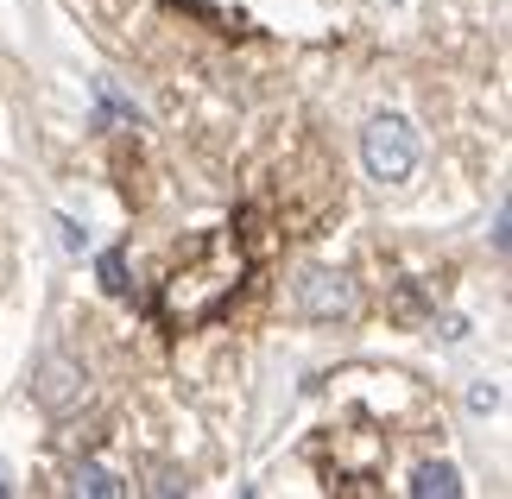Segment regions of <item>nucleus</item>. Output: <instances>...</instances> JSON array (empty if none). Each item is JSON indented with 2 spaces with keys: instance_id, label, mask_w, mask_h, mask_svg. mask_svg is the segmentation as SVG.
<instances>
[{
  "instance_id": "9",
  "label": "nucleus",
  "mask_w": 512,
  "mask_h": 499,
  "mask_svg": "<svg viewBox=\"0 0 512 499\" xmlns=\"http://www.w3.org/2000/svg\"><path fill=\"white\" fill-rule=\"evenodd\" d=\"M494 398H500L494 386H475V392H468V405H475V411H494Z\"/></svg>"
},
{
  "instance_id": "8",
  "label": "nucleus",
  "mask_w": 512,
  "mask_h": 499,
  "mask_svg": "<svg viewBox=\"0 0 512 499\" xmlns=\"http://www.w3.org/2000/svg\"><path fill=\"white\" fill-rule=\"evenodd\" d=\"M57 241L76 253V247H89V228H76V222H64V215H57Z\"/></svg>"
},
{
  "instance_id": "5",
  "label": "nucleus",
  "mask_w": 512,
  "mask_h": 499,
  "mask_svg": "<svg viewBox=\"0 0 512 499\" xmlns=\"http://www.w3.org/2000/svg\"><path fill=\"white\" fill-rule=\"evenodd\" d=\"M411 493H418V499H456L462 493V474L449 468V462H424L418 474H411Z\"/></svg>"
},
{
  "instance_id": "1",
  "label": "nucleus",
  "mask_w": 512,
  "mask_h": 499,
  "mask_svg": "<svg viewBox=\"0 0 512 499\" xmlns=\"http://www.w3.org/2000/svg\"><path fill=\"white\" fill-rule=\"evenodd\" d=\"M241 272H247V253H241V234L222 228L215 241L203 247V259L184 272H171V285L159 297V316H165V329H190V323H203V316H215L234 297V285H241Z\"/></svg>"
},
{
  "instance_id": "2",
  "label": "nucleus",
  "mask_w": 512,
  "mask_h": 499,
  "mask_svg": "<svg viewBox=\"0 0 512 499\" xmlns=\"http://www.w3.org/2000/svg\"><path fill=\"white\" fill-rule=\"evenodd\" d=\"M361 158L380 184H405V177L418 171V133H411V121H399V114H380V121H367V133H361Z\"/></svg>"
},
{
  "instance_id": "10",
  "label": "nucleus",
  "mask_w": 512,
  "mask_h": 499,
  "mask_svg": "<svg viewBox=\"0 0 512 499\" xmlns=\"http://www.w3.org/2000/svg\"><path fill=\"white\" fill-rule=\"evenodd\" d=\"M0 493H13V481H7V468H0Z\"/></svg>"
},
{
  "instance_id": "3",
  "label": "nucleus",
  "mask_w": 512,
  "mask_h": 499,
  "mask_svg": "<svg viewBox=\"0 0 512 499\" xmlns=\"http://www.w3.org/2000/svg\"><path fill=\"white\" fill-rule=\"evenodd\" d=\"M298 310L310 323H348L361 310V291H354L348 272H304L298 278Z\"/></svg>"
},
{
  "instance_id": "7",
  "label": "nucleus",
  "mask_w": 512,
  "mask_h": 499,
  "mask_svg": "<svg viewBox=\"0 0 512 499\" xmlns=\"http://www.w3.org/2000/svg\"><path fill=\"white\" fill-rule=\"evenodd\" d=\"M102 285H108L114 297H127V291H133V278H127V259H121V253H102Z\"/></svg>"
},
{
  "instance_id": "6",
  "label": "nucleus",
  "mask_w": 512,
  "mask_h": 499,
  "mask_svg": "<svg viewBox=\"0 0 512 499\" xmlns=\"http://www.w3.org/2000/svg\"><path fill=\"white\" fill-rule=\"evenodd\" d=\"M70 487H76V493H95V499H121V493H127V481H121L114 468H102V462H76Z\"/></svg>"
},
{
  "instance_id": "4",
  "label": "nucleus",
  "mask_w": 512,
  "mask_h": 499,
  "mask_svg": "<svg viewBox=\"0 0 512 499\" xmlns=\"http://www.w3.org/2000/svg\"><path fill=\"white\" fill-rule=\"evenodd\" d=\"M32 392H38V405H45L51 417H70L76 405H83V373H76L70 361H57V354H51V361L45 367H38V379H32Z\"/></svg>"
}]
</instances>
